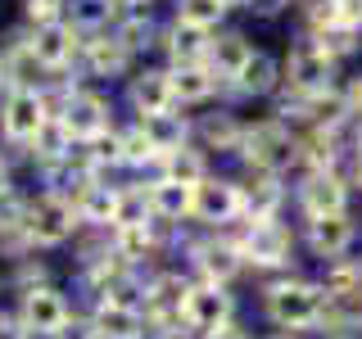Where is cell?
Wrapping results in <instances>:
<instances>
[{
  "mask_svg": "<svg viewBox=\"0 0 362 339\" xmlns=\"http://www.w3.org/2000/svg\"><path fill=\"white\" fill-rule=\"evenodd\" d=\"M276 199H281V190L272 186V181H263L258 190H249V195H240V208H245L254 222H267V218H272V208H276Z\"/></svg>",
  "mask_w": 362,
  "mask_h": 339,
  "instance_id": "cell-26",
  "label": "cell"
},
{
  "mask_svg": "<svg viewBox=\"0 0 362 339\" xmlns=\"http://www.w3.org/2000/svg\"><path fill=\"white\" fill-rule=\"evenodd\" d=\"M267 308H272V321L276 326L303 331V326L322 321V290L317 285H281V290H272Z\"/></svg>",
  "mask_w": 362,
  "mask_h": 339,
  "instance_id": "cell-1",
  "label": "cell"
},
{
  "mask_svg": "<svg viewBox=\"0 0 362 339\" xmlns=\"http://www.w3.org/2000/svg\"><path fill=\"white\" fill-rule=\"evenodd\" d=\"M45 122H50V118H45V100H41L32 86H18L14 95H9V105H5L0 127H5L9 141H37Z\"/></svg>",
  "mask_w": 362,
  "mask_h": 339,
  "instance_id": "cell-2",
  "label": "cell"
},
{
  "mask_svg": "<svg viewBox=\"0 0 362 339\" xmlns=\"http://www.w3.org/2000/svg\"><path fill=\"white\" fill-rule=\"evenodd\" d=\"M145 208H150V199L141 195H118V226H145Z\"/></svg>",
  "mask_w": 362,
  "mask_h": 339,
  "instance_id": "cell-31",
  "label": "cell"
},
{
  "mask_svg": "<svg viewBox=\"0 0 362 339\" xmlns=\"http://www.w3.org/2000/svg\"><path fill=\"white\" fill-rule=\"evenodd\" d=\"M122 158H127V163H145V158H154V145L145 141V131H132L127 141H122Z\"/></svg>",
  "mask_w": 362,
  "mask_h": 339,
  "instance_id": "cell-32",
  "label": "cell"
},
{
  "mask_svg": "<svg viewBox=\"0 0 362 339\" xmlns=\"http://www.w3.org/2000/svg\"><path fill=\"white\" fill-rule=\"evenodd\" d=\"M354 240V226H349L344 213H335V218H313V249L322 258H339Z\"/></svg>",
  "mask_w": 362,
  "mask_h": 339,
  "instance_id": "cell-13",
  "label": "cell"
},
{
  "mask_svg": "<svg viewBox=\"0 0 362 339\" xmlns=\"http://www.w3.org/2000/svg\"><path fill=\"white\" fill-rule=\"evenodd\" d=\"M331 5H335V14H339L344 28H358L362 23V0H331Z\"/></svg>",
  "mask_w": 362,
  "mask_h": 339,
  "instance_id": "cell-36",
  "label": "cell"
},
{
  "mask_svg": "<svg viewBox=\"0 0 362 339\" xmlns=\"http://www.w3.org/2000/svg\"><path fill=\"white\" fill-rule=\"evenodd\" d=\"M118 254L122 258H145V254H150V235H145V226H118Z\"/></svg>",
  "mask_w": 362,
  "mask_h": 339,
  "instance_id": "cell-30",
  "label": "cell"
},
{
  "mask_svg": "<svg viewBox=\"0 0 362 339\" xmlns=\"http://www.w3.org/2000/svg\"><path fill=\"white\" fill-rule=\"evenodd\" d=\"M132 100H136V109H141L145 118H154V113H168L173 86H168V77H163V73H145V77H136Z\"/></svg>",
  "mask_w": 362,
  "mask_h": 339,
  "instance_id": "cell-16",
  "label": "cell"
},
{
  "mask_svg": "<svg viewBox=\"0 0 362 339\" xmlns=\"http://www.w3.org/2000/svg\"><path fill=\"white\" fill-rule=\"evenodd\" d=\"M272 82H276V64H272L267 54H249V64L240 68V90L263 95V90H272Z\"/></svg>",
  "mask_w": 362,
  "mask_h": 339,
  "instance_id": "cell-21",
  "label": "cell"
},
{
  "mask_svg": "<svg viewBox=\"0 0 362 339\" xmlns=\"http://www.w3.org/2000/svg\"><path fill=\"white\" fill-rule=\"evenodd\" d=\"M59 339H95V331H90V326H73V331H68V326H64Z\"/></svg>",
  "mask_w": 362,
  "mask_h": 339,
  "instance_id": "cell-37",
  "label": "cell"
},
{
  "mask_svg": "<svg viewBox=\"0 0 362 339\" xmlns=\"http://www.w3.org/2000/svg\"><path fill=\"white\" fill-rule=\"evenodd\" d=\"M77 218H86V222H113V218H118V195H113L109 186H82Z\"/></svg>",
  "mask_w": 362,
  "mask_h": 339,
  "instance_id": "cell-18",
  "label": "cell"
},
{
  "mask_svg": "<svg viewBox=\"0 0 362 339\" xmlns=\"http://www.w3.org/2000/svg\"><path fill=\"white\" fill-rule=\"evenodd\" d=\"M213 339H240V335H235V331H226V326H222V331H213Z\"/></svg>",
  "mask_w": 362,
  "mask_h": 339,
  "instance_id": "cell-40",
  "label": "cell"
},
{
  "mask_svg": "<svg viewBox=\"0 0 362 339\" xmlns=\"http://www.w3.org/2000/svg\"><path fill=\"white\" fill-rule=\"evenodd\" d=\"M290 82L303 90V95H322L326 82H331V54L322 50V45L303 41L299 50L290 54Z\"/></svg>",
  "mask_w": 362,
  "mask_h": 339,
  "instance_id": "cell-6",
  "label": "cell"
},
{
  "mask_svg": "<svg viewBox=\"0 0 362 339\" xmlns=\"http://www.w3.org/2000/svg\"><path fill=\"white\" fill-rule=\"evenodd\" d=\"M23 326L37 335H59L68 326V303L59 299L54 290H28L23 294Z\"/></svg>",
  "mask_w": 362,
  "mask_h": 339,
  "instance_id": "cell-4",
  "label": "cell"
},
{
  "mask_svg": "<svg viewBox=\"0 0 362 339\" xmlns=\"http://www.w3.org/2000/svg\"><path fill=\"white\" fill-rule=\"evenodd\" d=\"M222 18V5L218 0H181V23L186 28H209V23H218Z\"/></svg>",
  "mask_w": 362,
  "mask_h": 339,
  "instance_id": "cell-28",
  "label": "cell"
},
{
  "mask_svg": "<svg viewBox=\"0 0 362 339\" xmlns=\"http://www.w3.org/2000/svg\"><path fill=\"white\" fill-rule=\"evenodd\" d=\"M303 208H308L313 218H335V213H344V181L331 177V172H317L308 186H303Z\"/></svg>",
  "mask_w": 362,
  "mask_h": 339,
  "instance_id": "cell-10",
  "label": "cell"
},
{
  "mask_svg": "<svg viewBox=\"0 0 362 339\" xmlns=\"http://www.w3.org/2000/svg\"><path fill=\"white\" fill-rule=\"evenodd\" d=\"M150 208L163 213V218H181V213L195 208V190L190 186H173V181H158L150 190Z\"/></svg>",
  "mask_w": 362,
  "mask_h": 339,
  "instance_id": "cell-17",
  "label": "cell"
},
{
  "mask_svg": "<svg viewBox=\"0 0 362 339\" xmlns=\"http://www.w3.org/2000/svg\"><path fill=\"white\" fill-rule=\"evenodd\" d=\"M199 267H204V276H209V285H222V280H231V271H235V254L231 249H204Z\"/></svg>",
  "mask_w": 362,
  "mask_h": 339,
  "instance_id": "cell-27",
  "label": "cell"
},
{
  "mask_svg": "<svg viewBox=\"0 0 362 339\" xmlns=\"http://www.w3.org/2000/svg\"><path fill=\"white\" fill-rule=\"evenodd\" d=\"M105 14H109L105 0H77V23H86V28H90V23H100Z\"/></svg>",
  "mask_w": 362,
  "mask_h": 339,
  "instance_id": "cell-35",
  "label": "cell"
},
{
  "mask_svg": "<svg viewBox=\"0 0 362 339\" xmlns=\"http://www.w3.org/2000/svg\"><path fill=\"white\" fill-rule=\"evenodd\" d=\"M218 5H222V9H226V5H245V0H218Z\"/></svg>",
  "mask_w": 362,
  "mask_h": 339,
  "instance_id": "cell-41",
  "label": "cell"
},
{
  "mask_svg": "<svg viewBox=\"0 0 362 339\" xmlns=\"http://www.w3.org/2000/svg\"><path fill=\"white\" fill-rule=\"evenodd\" d=\"M204 131H209V141H213V145H235V141H240V131H235L226 118H213Z\"/></svg>",
  "mask_w": 362,
  "mask_h": 339,
  "instance_id": "cell-33",
  "label": "cell"
},
{
  "mask_svg": "<svg viewBox=\"0 0 362 339\" xmlns=\"http://www.w3.org/2000/svg\"><path fill=\"white\" fill-rule=\"evenodd\" d=\"M204 222H226L231 213H240V190L226 186V181H199L195 186V208Z\"/></svg>",
  "mask_w": 362,
  "mask_h": 339,
  "instance_id": "cell-9",
  "label": "cell"
},
{
  "mask_svg": "<svg viewBox=\"0 0 362 339\" xmlns=\"http://www.w3.org/2000/svg\"><path fill=\"white\" fill-rule=\"evenodd\" d=\"M226 316H231V299L222 294V285H204L186 294V321L199 331H222Z\"/></svg>",
  "mask_w": 362,
  "mask_h": 339,
  "instance_id": "cell-7",
  "label": "cell"
},
{
  "mask_svg": "<svg viewBox=\"0 0 362 339\" xmlns=\"http://www.w3.org/2000/svg\"><path fill=\"white\" fill-rule=\"evenodd\" d=\"M145 141L154 145V154L163 150V154H177L181 150V141H186V122L177 118V113H154V118H145Z\"/></svg>",
  "mask_w": 362,
  "mask_h": 339,
  "instance_id": "cell-15",
  "label": "cell"
},
{
  "mask_svg": "<svg viewBox=\"0 0 362 339\" xmlns=\"http://www.w3.org/2000/svg\"><path fill=\"white\" fill-rule=\"evenodd\" d=\"M122 64H127V45H122L118 37L90 41V68H95V73H118Z\"/></svg>",
  "mask_w": 362,
  "mask_h": 339,
  "instance_id": "cell-23",
  "label": "cell"
},
{
  "mask_svg": "<svg viewBox=\"0 0 362 339\" xmlns=\"http://www.w3.org/2000/svg\"><path fill=\"white\" fill-rule=\"evenodd\" d=\"M168 181H173V186H190V190H195L199 181H204V163H199L195 154L177 150L173 158H168Z\"/></svg>",
  "mask_w": 362,
  "mask_h": 339,
  "instance_id": "cell-24",
  "label": "cell"
},
{
  "mask_svg": "<svg viewBox=\"0 0 362 339\" xmlns=\"http://www.w3.org/2000/svg\"><path fill=\"white\" fill-rule=\"evenodd\" d=\"M0 339H28V335H23V326H14V321H0Z\"/></svg>",
  "mask_w": 362,
  "mask_h": 339,
  "instance_id": "cell-38",
  "label": "cell"
},
{
  "mask_svg": "<svg viewBox=\"0 0 362 339\" xmlns=\"http://www.w3.org/2000/svg\"><path fill=\"white\" fill-rule=\"evenodd\" d=\"M54 14H59V0H28V18H37L41 28H50Z\"/></svg>",
  "mask_w": 362,
  "mask_h": 339,
  "instance_id": "cell-34",
  "label": "cell"
},
{
  "mask_svg": "<svg viewBox=\"0 0 362 339\" xmlns=\"http://www.w3.org/2000/svg\"><path fill=\"white\" fill-rule=\"evenodd\" d=\"M245 254L254 258V263H263V267H276V263H286L290 258V231L281 222H254V231H249V240H245Z\"/></svg>",
  "mask_w": 362,
  "mask_h": 339,
  "instance_id": "cell-8",
  "label": "cell"
},
{
  "mask_svg": "<svg viewBox=\"0 0 362 339\" xmlns=\"http://www.w3.org/2000/svg\"><path fill=\"white\" fill-rule=\"evenodd\" d=\"M344 100H339V95H326V90H322V95H308V113H313V118L317 122H322V127H331V122H339V118H344Z\"/></svg>",
  "mask_w": 362,
  "mask_h": 339,
  "instance_id": "cell-29",
  "label": "cell"
},
{
  "mask_svg": "<svg viewBox=\"0 0 362 339\" xmlns=\"http://www.w3.org/2000/svg\"><path fill=\"white\" fill-rule=\"evenodd\" d=\"M168 86H173V95H177V100H204V95L213 90V77L204 73V68L190 64V68H181V73L168 77Z\"/></svg>",
  "mask_w": 362,
  "mask_h": 339,
  "instance_id": "cell-22",
  "label": "cell"
},
{
  "mask_svg": "<svg viewBox=\"0 0 362 339\" xmlns=\"http://www.w3.org/2000/svg\"><path fill=\"white\" fill-rule=\"evenodd\" d=\"M95 335L105 339H136L141 335V312L127 308V303H105L95 312Z\"/></svg>",
  "mask_w": 362,
  "mask_h": 339,
  "instance_id": "cell-14",
  "label": "cell"
},
{
  "mask_svg": "<svg viewBox=\"0 0 362 339\" xmlns=\"http://www.w3.org/2000/svg\"><path fill=\"white\" fill-rule=\"evenodd\" d=\"M245 145H249V163H258V167H276V163H286L290 158V141L281 136V127H254L245 136Z\"/></svg>",
  "mask_w": 362,
  "mask_h": 339,
  "instance_id": "cell-12",
  "label": "cell"
},
{
  "mask_svg": "<svg viewBox=\"0 0 362 339\" xmlns=\"http://www.w3.org/2000/svg\"><path fill=\"white\" fill-rule=\"evenodd\" d=\"M213 64H218V73H226V77H240V68L249 64V45H245V37H222V41H213Z\"/></svg>",
  "mask_w": 362,
  "mask_h": 339,
  "instance_id": "cell-19",
  "label": "cell"
},
{
  "mask_svg": "<svg viewBox=\"0 0 362 339\" xmlns=\"http://www.w3.org/2000/svg\"><path fill=\"white\" fill-rule=\"evenodd\" d=\"M127 5H145V0H127Z\"/></svg>",
  "mask_w": 362,
  "mask_h": 339,
  "instance_id": "cell-42",
  "label": "cell"
},
{
  "mask_svg": "<svg viewBox=\"0 0 362 339\" xmlns=\"http://www.w3.org/2000/svg\"><path fill=\"white\" fill-rule=\"evenodd\" d=\"M186 285H181V276H163L154 285V294H150V308L158 312V316H173V312H186Z\"/></svg>",
  "mask_w": 362,
  "mask_h": 339,
  "instance_id": "cell-20",
  "label": "cell"
},
{
  "mask_svg": "<svg viewBox=\"0 0 362 339\" xmlns=\"http://www.w3.org/2000/svg\"><path fill=\"white\" fill-rule=\"evenodd\" d=\"M168 50H173V59H181V64L190 68V64L204 54V32H199V28H186V23H177L173 45H168Z\"/></svg>",
  "mask_w": 362,
  "mask_h": 339,
  "instance_id": "cell-25",
  "label": "cell"
},
{
  "mask_svg": "<svg viewBox=\"0 0 362 339\" xmlns=\"http://www.w3.org/2000/svg\"><path fill=\"white\" fill-rule=\"evenodd\" d=\"M9 195V172H5V163H0V199Z\"/></svg>",
  "mask_w": 362,
  "mask_h": 339,
  "instance_id": "cell-39",
  "label": "cell"
},
{
  "mask_svg": "<svg viewBox=\"0 0 362 339\" xmlns=\"http://www.w3.org/2000/svg\"><path fill=\"white\" fill-rule=\"evenodd\" d=\"M23 218H28V240H37V244H59L73 235V208L59 195L37 199Z\"/></svg>",
  "mask_w": 362,
  "mask_h": 339,
  "instance_id": "cell-3",
  "label": "cell"
},
{
  "mask_svg": "<svg viewBox=\"0 0 362 339\" xmlns=\"http://www.w3.org/2000/svg\"><path fill=\"white\" fill-rule=\"evenodd\" d=\"M59 127L68 136H77V141H100L105 127H109V105L100 95H73L68 109H64V118H59Z\"/></svg>",
  "mask_w": 362,
  "mask_h": 339,
  "instance_id": "cell-5",
  "label": "cell"
},
{
  "mask_svg": "<svg viewBox=\"0 0 362 339\" xmlns=\"http://www.w3.org/2000/svg\"><path fill=\"white\" fill-rule=\"evenodd\" d=\"M73 50H77V32L73 28H59V23L41 28L37 41H32V54H37V64H45V68L68 64V59H73Z\"/></svg>",
  "mask_w": 362,
  "mask_h": 339,
  "instance_id": "cell-11",
  "label": "cell"
}]
</instances>
